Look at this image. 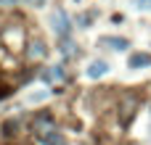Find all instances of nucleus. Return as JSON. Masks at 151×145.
<instances>
[{"label": "nucleus", "instance_id": "nucleus-1", "mask_svg": "<svg viewBox=\"0 0 151 145\" xmlns=\"http://www.w3.org/2000/svg\"><path fill=\"white\" fill-rule=\"evenodd\" d=\"M32 129H35V135H37L40 140H45V137H50V135L58 132V129H56V122H53L48 114H40V116L32 122Z\"/></svg>", "mask_w": 151, "mask_h": 145}, {"label": "nucleus", "instance_id": "nucleus-2", "mask_svg": "<svg viewBox=\"0 0 151 145\" xmlns=\"http://www.w3.org/2000/svg\"><path fill=\"white\" fill-rule=\"evenodd\" d=\"M53 29H56V34H58V37H64V40L69 37V32H72V21H69L66 11H61V8H58V11L53 13Z\"/></svg>", "mask_w": 151, "mask_h": 145}, {"label": "nucleus", "instance_id": "nucleus-3", "mask_svg": "<svg viewBox=\"0 0 151 145\" xmlns=\"http://www.w3.org/2000/svg\"><path fill=\"white\" fill-rule=\"evenodd\" d=\"M98 45H104V48H111V50H125V48H130V42L125 40V37H101L98 40Z\"/></svg>", "mask_w": 151, "mask_h": 145}, {"label": "nucleus", "instance_id": "nucleus-4", "mask_svg": "<svg viewBox=\"0 0 151 145\" xmlns=\"http://www.w3.org/2000/svg\"><path fill=\"white\" fill-rule=\"evenodd\" d=\"M106 71H109V63H106V61H93V63L88 66V77H90V79H101Z\"/></svg>", "mask_w": 151, "mask_h": 145}, {"label": "nucleus", "instance_id": "nucleus-5", "mask_svg": "<svg viewBox=\"0 0 151 145\" xmlns=\"http://www.w3.org/2000/svg\"><path fill=\"white\" fill-rule=\"evenodd\" d=\"M130 69H143V66H151V55L149 53H133L130 61H127Z\"/></svg>", "mask_w": 151, "mask_h": 145}, {"label": "nucleus", "instance_id": "nucleus-6", "mask_svg": "<svg viewBox=\"0 0 151 145\" xmlns=\"http://www.w3.org/2000/svg\"><path fill=\"white\" fill-rule=\"evenodd\" d=\"M45 55V45L37 40V42H29V58H42Z\"/></svg>", "mask_w": 151, "mask_h": 145}, {"label": "nucleus", "instance_id": "nucleus-7", "mask_svg": "<svg viewBox=\"0 0 151 145\" xmlns=\"http://www.w3.org/2000/svg\"><path fill=\"white\" fill-rule=\"evenodd\" d=\"M42 79H45V82H61V79H64V71H61V66H56V69L45 71V74H42Z\"/></svg>", "mask_w": 151, "mask_h": 145}, {"label": "nucleus", "instance_id": "nucleus-8", "mask_svg": "<svg viewBox=\"0 0 151 145\" xmlns=\"http://www.w3.org/2000/svg\"><path fill=\"white\" fill-rule=\"evenodd\" d=\"M42 143H45V145H66V140H64V137H61V135L56 132V135H50V137H45Z\"/></svg>", "mask_w": 151, "mask_h": 145}, {"label": "nucleus", "instance_id": "nucleus-9", "mask_svg": "<svg viewBox=\"0 0 151 145\" xmlns=\"http://www.w3.org/2000/svg\"><path fill=\"white\" fill-rule=\"evenodd\" d=\"M141 8H151V0H141Z\"/></svg>", "mask_w": 151, "mask_h": 145}, {"label": "nucleus", "instance_id": "nucleus-10", "mask_svg": "<svg viewBox=\"0 0 151 145\" xmlns=\"http://www.w3.org/2000/svg\"><path fill=\"white\" fill-rule=\"evenodd\" d=\"M149 137H151V122H149Z\"/></svg>", "mask_w": 151, "mask_h": 145}]
</instances>
